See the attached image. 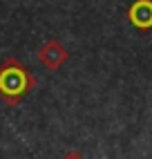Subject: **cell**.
<instances>
[{
  "mask_svg": "<svg viewBox=\"0 0 152 159\" xmlns=\"http://www.w3.org/2000/svg\"><path fill=\"white\" fill-rule=\"evenodd\" d=\"M36 88V76L18 58H7L0 65V99L7 105H18L20 99Z\"/></svg>",
  "mask_w": 152,
  "mask_h": 159,
  "instance_id": "cell-1",
  "label": "cell"
},
{
  "mask_svg": "<svg viewBox=\"0 0 152 159\" xmlns=\"http://www.w3.org/2000/svg\"><path fill=\"white\" fill-rule=\"evenodd\" d=\"M67 58H69L67 49H65L56 38L47 40V43L38 49V61H40L47 70H51V72H54V70H60L63 63L67 61Z\"/></svg>",
  "mask_w": 152,
  "mask_h": 159,
  "instance_id": "cell-2",
  "label": "cell"
},
{
  "mask_svg": "<svg viewBox=\"0 0 152 159\" xmlns=\"http://www.w3.org/2000/svg\"><path fill=\"white\" fill-rule=\"evenodd\" d=\"M130 25L139 31L152 29V0H134L125 11Z\"/></svg>",
  "mask_w": 152,
  "mask_h": 159,
  "instance_id": "cell-3",
  "label": "cell"
},
{
  "mask_svg": "<svg viewBox=\"0 0 152 159\" xmlns=\"http://www.w3.org/2000/svg\"><path fill=\"white\" fill-rule=\"evenodd\" d=\"M63 159H83V155H81V152H74V150H72V152H67V155H65Z\"/></svg>",
  "mask_w": 152,
  "mask_h": 159,
  "instance_id": "cell-4",
  "label": "cell"
}]
</instances>
